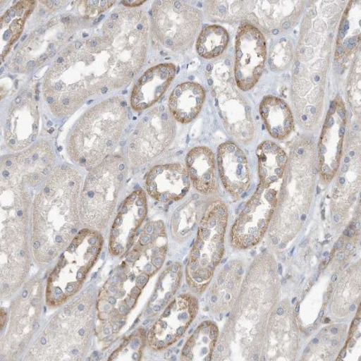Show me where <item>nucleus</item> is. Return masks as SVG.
Listing matches in <instances>:
<instances>
[{
  "instance_id": "37",
  "label": "nucleus",
  "mask_w": 361,
  "mask_h": 361,
  "mask_svg": "<svg viewBox=\"0 0 361 361\" xmlns=\"http://www.w3.org/2000/svg\"><path fill=\"white\" fill-rule=\"evenodd\" d=\"M336 257L338 260H343L345 259V255L343 252H338Z\"/></svg>"
},
{
  "instance_id": "31",
  "label": "nucleus",
  "mask_w": 361,
  "mask_h": 361,
  "mask_svg": "<svg viewBox=\"0 0 361 361\" xmlns=\"http://www.w3.org/2000/svg\"><path fill=\"white\" fill-rule=\"evenodd\" d=\"M293 59L291 42L283 37L272 47L270 54L271 67L274 71L286 70Z\"/></svg>"
},
{
  "instance_id": "19",
  "label": "nucleus",
  "mask_w": 361,
  "mask_h": 361,
  "mask_svg": "<svg viewBox=\"0 0 361 361\" xmlns=\"http://www.w3.org/2000/svg\"><path fill=\"white\" fill-rule=\"evenodd\" d=\"M197 300L180 295L167 306L147 334V341L154 350L166 349L185 334L197 312Z\"/></svg>"
},
{
  "instance_id": "17",
  "label": "nucleus",
  "mask_w": 361,
  "mask_h": 361,
  "mask_svg": "<svg viewBox=\"0 0 361 361\" xmlns=\"http://www.w3.org/2000/svg\"><path fill=\"white\" fill-rule=\"evenodd\" d=\"M40 128V113L31 93L23 92L13 101L6 114L4 140L14 152L27 149L34 143Z\"/></svg>"
},
{
  "instance_id": "18",
  "label": "nucleus",
  "mask_w": 361,
  "mask_h": 361,
  "mask_svg": "<svg viewBox=\"0 0 361 361\" xmlns=\"http://www.w3.org/2000/svg\"><path fill=\"white\" fill-rule=\"evenodd\" d=\"M346 130L347 111L343 99L337 97L329 109L319 140V169L326 182L334 178L340 166Z\"/></svg>"
},
{
  "instance_id": "16",
  "label": "nucleus",
  "mask_w": 361,
  "mask_h": 361,
  "mask_svg": "<svg viewBox=\"0 0 361 361\" xmlns=\"http://www.w3.org/2000/svg\"><path fill=\"white\" fill-rule=\"evenodd\" d=\"M147 201L144 190L137 189L121 203L109 233V252L113 256H124L133 247L137 231L146 220Z\"/></svg>"
},
{
  "instance_id": "54",
  "label": "nucleus",
  "mask_w": 361,
  "mask_h": 361,
  "mask_svg": "<svg viewBox=\"0 0 361 361\" xmlns=\"http://www.w3.org/2000/svg\"><path fill=\"white\" fill-rule=\"evenodd\" d=\"M324 255L325 257H327L329 254H328V252H325Z\"/></svg>"
},
{
  "instance_id": "32",
  "label": "nucleus",
  "mask_w": 361,
  "mask_h": 361,
  "mask_svg": "<svg viewBox=\"0 0 361 361\" xmlns=\"http://www.w3.org/2000/svg\"><path fill=\"white\" fill-rule=\"evenodd\" d=\"M145 335L144 331L137 330L132 334L127 340L124 341L123 345L119 347L117 350L113 353L112 356L109 357V360H115L118 355H127V353L131 354V360H140L142 351L144 349Z\"/></svg>"
},
{
  "instance_id": "11",
  "label": "nucleus",
  "mask_w": 361,
  "mask_h": 361,
  "mask_svg": "<svg viewBox=\"0 0 361 361\" xmlns=\"http://www.w3.org/2000/svg\"><path fill=\"white\" fill-rule=\"evenodd\" d=\"M28 228L1 225L0 231V295L11 298L27 280L31 263Z\"/></svg>"
},
{
  "instance_id": "52",
  "label": "nucleus",
  "mask_w": 361,
  "mask_h": 361,
  "mask_svg": "<svg viewBox=\"0 0 361 361\" xmlns=\"http://www.w3.org/2000/svg\"><path fill=\"white\" fill-rule=\"evenodd\" d=\"M336 279H337V276H336V275H334V279H333V282H334V281H335V280H336Z\"/></svg>"
},
{
  "instance_id": "42",
  "label": "nucleus",
  "mask_w": 361,
  "mask_h": 361,
  "mask_svg": "<svg viewBox=\"0 0 361 361\" xmlns=\"http://www.w3.org/2000/svg\"><path fill=\"white\" fill-rule=\"evenodd\" d=\"M283 314V309L279 308V310H277V314L282 315Z\"/></svg>"
},
{
  "instance_id": "2",
  "label": "nucleus",
  "mask_w": 361,
  "mask_h": 361,
  "mask_svg": "<svg viewBox=\"0 0 361 361\" xmlns=\"http://www.w3.org/2000/svg\"><path fill=\"white\" fill-rule=\"evenodd\" d=\"M82 176L69 166L54 167L32 205L30 244L38 266L49 265L80 232Z\"/></svg>"
},
{
  "instance_id": "33",
  "label": "nucleus",
  "mask_w": 361,
  "mask_h": 361,
  "mask_svg": "<svg viewBox=\"0 0 361 361\" xmlns=\"http://www.w3.org/2000/svg\"><path fill=\"white\" fill-rule=\"evenodd\" d=\"M360 63L357 59L356 66L354 67L353 73L350 77L349 88H348V96H349V102L353 111L357 115H360V99H361V87H360Z\"/></svg>"
},
{
  "instance_id": "48",
  "label": "nucleus",
  "mask_w": 361,
  "mask_h": 361,
  "mask_svg": "<svg viewBox=\"0 0 361 361\" xmlns=\"http://www.w3.org/2000/svg\"><path fill=\"white\" fill-rule=\"evenodd\" d=\"M273 243H274V244H277V243H279V240H277V238H276V240H275V238H274V240H273Z\"/></svg>"
},
{
  "instance_id": "45",
  "label": "nucleus",
  "mask_w": 361,
  "mask_h": 361,
  "mask_svg": "<svg viewBox=\"0 0 361 361\" xmlns=\"http://www.w3.org/2000/svg\"><path fill=\"white\" fill-rule=\"evenodd\" d=\"M299 309H300V305H298V306H296V308H295V312H296V314H298V312H299Z\"/></svg>"
},
{
  "instance_id": "15",
  "label": "nucleus",
  "mask_w": 361,
  "mask_h": 361,
  "mask_svg": "<svg viewBox=\"0 0 361 361\" xmlns=\"http://www.w3.org/2000/svg\"><path fill=\"white\" fill-rule=\"evenodd\" d=\"M267 61V42L262 32L250 23L238 28L235 42L234 76L238 89L247 92L262 75Z\"/></svg>"
},
{
  "instance_id": "35",
  "label": "nucleus",
  "mask_w": 361,
  "mask_h": 361,
  "mask_svg": "<svg viewBox=\"0 0 361 361\" xmlns=\"http://www.w3.org/2000/svg\"><path fill=\"white\" fill-rule=\"evenodd\" d=\"M145 233L148 235H153L154 233V224H148L146 226L144 230Z\"/></svg>"
},
{
  "instance_id": "51",
  "label": "nucleus",
  "mask_w": 361,
  "mask_h": 361,
  "mask_svg": "<svg viewBox=\"0 0 361 361\" xmlns=\"http://www.w3.org/2000/svg\"><path fill=\"white\" fill-rule=\"evenodd\" d=\"M309 351H310V348H308V349H306V350H305V353H309Z\"/></svg>"
},
{
  "instance_id": "8",
  "label": "nucleus",
  "mask_w": 361,
  "mask_h": 361,
  "mask_svg": "<svg viewBox=\"0 0 361 361\" xmlns=\"http://www.w3.org/2000/svg\"><path fill=\"white\" fill-rule=\"evenodd\" d=\"M21 288L19 295L13 300L8 318L1 326V359L15 360L39 328L38 321L43 308V283L39 277L35 276Z\"/></svg>"
},
{
  "instance_id": "44",
  "label": "nucleus",
  "mask_w": 361,
  "mask_h": 361,
  "mask_svg": "<svg viewBox=\"0 0 361 361\" xmlns=\"http://www.w3.org/2000/svg\"><path fill=\"white\" fill-rule=\"evenodd\" d=\"M324 312L321 311L320 314H319V319H321L322 317V316H324Z\"/></svg>"
},
{
  "instance_id": "13",
  "label": "nucleus",
  "mask_w": 361,
  "mask_h": 361,
  "mask_svg": "<svg viewBox=\"0 0 361 361\" xmlns=\"http://www.w3.org/2000/svg\"><path fill=\"white\" fill-rule=\"evenodd\" d=\"M209 85L225 130L241 143H250L255 134L252 111L232 82L231 72H214Z\"/></svg>"
},
{
  "instance_id": "29",
  "label": "nucleus",
  "mask_w": 361,
  "mask_h": 361,
  "mask_svg": "<svg viewBox=\"0 0 361 361\" xmlns=\"http://www.w3.org/2000/svg\"><path fill=\"white\" fill-rule=\"evenodd\" d=\"M230 42V35L221 25H208L200 34L196 49L205 59H214L224 53Z\"/></svg>"
},
{
  "instance_id": "22",
  "label": "nucleus",
  "mask_w": 361,
  "mask_h": 361,
  "mask_svg": "<svg viewBox=\"0 0 361 361\" xmlns=\"http://www.w3.org/2000/svg\"><path fill=\"white\" fill-rule=\"evenodd\" d=\"M218 166L222 183L232 195H243L250 186V170L243 151L232 142L218 149Z\"/></svg>"
},
{
  "instance_id": "26",
  "label": "nucleus",
  "mask_w": 361,
  "mask_h": 361,
  "mask_svg": "<svg viewBox=\"0 0 361 361\" xmlns=\"http://www.w3.org/2000/svg\"><path fill=\"white\" fill-rule=\"evenodd\" d=\"M257 18L261 27L269 30H286L298 21L302 11V1H262L257 2Z\"/></svg>"
},
{
  "instance_id": "9",
  "label": "nucleus",
  "mask_w": 361,
  "mask_h": 361,
  "mask_svg": "<svg viewBox=\"0 0 361 361\" xmlns=\"http://www.w3.org/2000/svg\"><path fill=\"white\" fill-rule=\"evenodd\" d=\"M151 19L159 43L166 49L178 51L185 50L195 40L202 15L188 3L166 0L154 3Z\"/></svg>"
},
{
  "instance_id": "6",
  "label": "nucleus",
  "mask_w": 361,
  "mask_h": 361,
  "mask_svg": "<svg viewBox=\"0 0 361 361\" xmlns=\"http://www.w3.org/2000/svg\"><path fill=\"white\" fill-rule=\"evenodd\" d=\"M102 35L112 60L130 85L147 60L149 24L146 12L137 8H119L103 23Z\"/></svg>"
},
{
  "instance_id": "47",
  "label": "nucleus",
  "mask_w": 361,
  "mask_h": 361,
  "mask_svg": "<svg viewBox=\"0 0 361 361\" xmlns=\"http://www.w3.org/2000/svg\"><path fill=\"white\" fill-rule=\"evenodd\" d=\"M346 355V350H343V353H341V357H344Z\"/></svg>"
},
{
  "instance_id": "25",
  "label": "nucleus",
  "mask_w": 361,
  "mask_h": 361,
  "mask_svg": "<svg viewBox=\"0 0 361 361\" xmlns=\"http://www.w3.org/2000/svg\"><path fill=\"white\" fill-rule=\"evenodd\" d=\"M259 112L271 137L285 140L292 133L295 121L288 103L275 96H267L260 103Z\"/></svg>"
},
{
  "instance_id": "53",
  "label": "nucleus",
  "mask_w": 361,
  "mask_h": 361,
  "mask_svg": "<svg viewBox=\"0 0 361 361\" xmlns=\"http://www.w3.org/2000/svg\"><path fill=\"white\" fill-rule=\"evenodd\" d=\"M279 273L282 274L281 265H279Z\"/></svg>"
},
{
  "instance_id": "55",
  "label": "nucleus",
  "mask_w": 361,
  "mask_h": 361,
  "mask_svg": "<svg viewBox=\"0 0 361 361\" xmlns=\"http://www.w3.org/2000/svg\"><path fill=\"white\" fill-rule=\"evenodd\" d=\"M330 322V320H329V319H326V320H325V322Z\"/></svg>"
},
{
  "instance_id": "39",
  "label": "nucleus",
  "mask_w": 361,
  "mask_h": 361,
  "mask_svg": "<svg viewBox=\"0 0 361 361\" xmlns=\"http://www.w3.org/2000/svg\"><path fill=\"white\" fill-rule=\"evenodd\" d=\"M218 285H222V283H224V277H222V276H219V279H218Z\"/></svg>"
},
{
  "instance_id": "24",
  "label": "nucleus",
  "mask_w": 361,
  "mask_h": 361,
  "mask_svg": "<svg viewBox=\"0 0 361 361\" xmlns=\"http://www.w3.org/2000/svg\"><path fill=\"white\" fill-rule=\"evenodd\" d=\"M186 167L195 188L203 195L214 192L217 186L214 154L209 148H192L186 157Z\"/></svg>"
},
{
  "instance_id": "41",
  "label": "nucleus",
  "mask_w": 361,
  "mask_h": 361,
  "mask_svg": "<svg viewBox=\"0 0 361 361\" xmlns=\"http://www.w3.org/2000/svg\"><path fill=\"white\" fill-rule=\"evenodd\" d=\"M233 288V282L230 281L228 283V289H232Z\"/></svg>"
},
{
  "instance_id": "10",
  "label": "nucleus",
  "mask_w": 361,
  "mask_h": 361,
  "mask_svg": "<svg viewBox=\"0 0 361 361\" xmlns=\"http://www.w3.org/2000/svg\"><path fill=\"white\" fill-rule=\"evenodd\" d=\"M176 137V122L170 111L161 106L147 112L132 132L128 145V159L141 166L162 154Z\"/></svg>"
},
{
  "instance_id": "3",
  "label": "nucleus",
  "mask_w": 361,
  "mask_h": 361,
  "mask_svg": "<svg viewBox=\"0 0 361 361\" xmlns=\"http://www.w3.org/2000/svg\"><path fill=\"white\" fill-rule=\"evenodd\" d=\"M90 286L51 318L32 345L27 359L82 360L95 333L96 296Z\"/></svg>"
},
{
  "instance_id": "38",
  "label": "nucleus",
  "mask_w": 361,
  "mask_h": 361,
  "mask_svg": "<svg viewBox=\"0 0 361 361\" xmlns=\"http://www.w3.org/2000/svg\"><path fill=\"white\" fill-rule=\"evenodd\" d=\"M353 248H354V245L353 243H348L346 245V250L348 251H351L353 250Z\"/></svg>"
},
{
  "instance_id": "46",
  "label": "nucleus",
  "mask_w": 361,
  "mask_h": 361,
  "mask_svg": "<svg viewBox=\"0 0 361 361\" xmlns=\"http://www.w3.org/2000/svg\"><path fill=\"white\" fill-rule=\"evenodd\" d=\"M217 350H218V351H220V353H221V351L224 350V348H222V346H219V347L217 348Z\"/></svg>"
},
{
  "instance_id": "1",
  "label": "nucleus",
  "mask_w": 361,
  "mask_h": 361,
  "mask_svg": "<svg viewBox=\"0 0 361 361\" xmlns=\"http://www.w3.org/2000/svg\"><path fill=\"white\" fill-rule=\"evenodd\" d=\"M112 68L102 35L68 45L44 76L43 95L51 113L56 118L72 115L90 97L111 92Z\"/></svg>"
},
{
  "instance_id": "21",
  "label": "nucleus",
  "mask_w": 361,
  "mask_h": 361,
  "mask_svg": "<svg viewBox=\"0 0 361 361\" xmlns=\"http://www.w3.org/2000/svg\"><path fill=\"white\" fill-rule=\"evenodd\" d=\"M176 73V68L173 63L158 64L147 70L132 90V109L135 111H145L159 102L175 78Z\"/></svg>"
},
{
  "instance_id": "28",
  "label": "nucleus",
  "mask_w": 361,
  "mask_h": 361,
  "mask_svg": "<svg viewBox=\"0 0 361 361\" xmlns=\"http://www.w3.org/2000/svg\"><path fill=\"white\" fill-rule=\"evenodd\" d=\"M259 163L260 185L271 188V185L282 178L288 164V157L282 148L271 141L261 144L257 150Z\"/></svg>"
},
{
  "instance_id": "43",
  "label": "nucleus",
  "mask_w": 361,
  "mask_h": 361,
  "mask_svg": "<svg viewBox=\"0 0 361 361\" xmlns=\"http://www.w3.org/2000/svg\"><path fill=\"white\" fill-rule=\"evenodd\" d=\"M331 333H334V334H336L338 333V329L337 328L331 329Z\"/></svg>"
},
{
  "instance_id": "23",
  "label": "nucleus",
  "mask_w": 361,
  "mask_h": 361,
  "mask_svg": "<svg viewBox=\"0 0 361 361\" xmlns=\"http://www.w3.org/2000/svg\"><path fill=\"white\" fill-rule=\"evenodd\" d=\"M206 98L205 90L195 82H183L169 97V111L180 123L192 121L201 112Z\"/></svg>"
},
{
  "instance_id": "12",
  "label": "nucleus",
  "mask_w": 361,
  "mask_h": 361,
  "mask_svg": "<svg viewBox=\"0 0 361 361\" xmlns=\"http://www.w3.org/2000/svg\"><path fill=\"white\" fill-rule=\"evenodd\" d=\"M76 27L77 19L71 16L51 18L43 27L28 35L27 39L12 57L9 68L18 72L27 73L41 66L56 53L68 35Z\"/></svg>"
},
{
  "instance_id": "5",
  "label": "nucleus",
  "mask_w": 361,
  "mask_h": 361,
  "mask_svg": "<svg viewBox=\"0 0 361 361\" xmlns=\"http://www.w3.org/2000/svg\"><path fill=\"white\" fill-rule=\"evenodd\" d=\"M104 238L101 231L85 228L80 231L66 250L58 256L44 288L45 304L60 307L78 295L101 256Z\"/></svg>"
},
{
  "instance_id": "49",
  "label": "nucleus",
  "mask_w": 361,
  "mask_h": 361,
  "mask_svg": "<svg viewBox=\"0 0 361 361\" xmlns=\"http://www.w3.org/2000/svg\"><path fill=\"white\" fill-rule=\"evenodd\" d=\"M355 322L356 325H359L360 324V319H356L355 322Z\"/></svg>"
},
{
  "instance_id": "36",
  "label": "nucleus",
  "mask_w": 361,
  "mask_h": 361,
  "mask_svg": "<svg viewBox=\"0 0 361 361\" xmlns=\"http://www.w3.org/2000/svg\"><path fill=\"white\" fill-rule=\"evenodd\" d=\"M343 240H338L337 243L335 244L334 250H338V248H341L343 247Z\"/></svg>"
},
{
  "instance_id": "30",
  "label": "nucleus",
  "mask_w": 361,
  "mask_h": 361,
  "mask_svg": "<svg viewBox=\"0 0 361 361\" xmlns=\"http://www.w3.org/2000/svg\"><path fill=\"white\" fill-rule=\"evenodd\" d=\"M252 1H209L205 11L208 18L217 22H234L252 9Z\"/></svg>"
},
{
  "instance_id": "20",
  "label": "nucleus",
  "mask_w": 361,
  "mask_h": 361,
  "mask_svg": "<svg viewBox=\"0 0 361 361\" xmlns=\"http://www.w3.org/2000/svg\"><path fill=\"white\" fill-rule=\"evenodd\" d=\"M190 185L188 171L180 164L154 166L146 180L148 195L160 202L179 201L188 193Z\"/></svg>"
},
{
  "instance_id": "50",
  "label": "nucleus",
  "mask_w": 361,
  "mask_h": 361,
  "mask_svg": "<svg viewBox=\"0 0 361 361\" xmlns=\"http://www.w3.org/2000/svg\"><path fill=\"white\" fill-rule=\"evenodd\" d=\"M318 343V338H314V341H312V343Z\"/></svg>"
},
{
  "instance_id": "40",
  "label": "nucleus",
  "mask_w": 361,
  "mask_h": 361,
  "mask_svg": "<svg viewBox=\"0 0 361 361\" xmlns=\"http://www.w3.org/2000/svg\"><path fill=\"white\" fill-rule=\"evenodd\" d=\"M307 243H308V240H307V238H306V240H305V241H302V243L300 244V246L305 247L306 245H307Z\"/></svg>"
},
{
  "instance_id": "27",
  "label": "nucleus",
  "mask_w": 361,
  "mask_h": 361,
  "mask_svg": "<svg viewBox=\"0 0 361 361\" xmlns=\"http://www.w3.org/2000/svg\"><path fill=\"white\" fill-rule=\"evenodd\" d=\"M37 3L31 0H23L11 6L1 18V56L5 59L13 45L18 40L24 29L25 22L33 12Z\"/></svg>"
},
{
  "instance_id": "4",
  "label": "nucleus",
  "mask_w": 361,
  "mask_h": 361,
  "mask_svg": "<svg viewBox=\"0 0 361 361\" xmlns=\"http://www.w3.org/2000/svg\"><path fill=\"white\" fill-rule=\"evenodd\" d=\"M127 102L112 97L83 113L68 140L67 152L73 163L94 167L111 157L128 123Z\"/></svg>"
},
{
  "instance_id": "14",
  "label": "nucleus",
  "mask_w": 361,
  "mask_h": 361,
  "mask_svg": "<svg viewBox=\"0 0 361 361\" xmlns=\"http://www.w3.org/2000/svg\"><path fill=\"white\" fill-rule=\"evenodd\" d=\"M56 156L49 142L38 141L22 152L2 157L0 183L40 185L53 172Z\"/></svg>"
},
{
  "instance_id": "7",
  "label": "nucleus",
  "mask_w": 361,
  "mask_h": 361,
  "mask_svg": "<svg viewBox=\"0 0 361 361\" xmlns=\"http://www.w3.org/2000/svg\"><path fill=\"white\" fill-rule=\"evenodd\" d=\"M127 173V163L121 157H109L90 171L80 202V218L87 228L102 231L111 224Z\"/></svg>"
},
{
  "instance_id": "34",
  "label": "nucleus",
  "mask_w": 361,
  "mask_h": 361,
  "mask_svg": "<svg viewBox=\"0 0 361 361\" xmlns=\"http://www.w3.org/2000/svg\"><path fill=\"white\" fill-rule=\"evenodd\" d=\"M80 4L82 6L83 15L87 17H96L101 13L108 11L109 8L116 4V1H85L80 2Z\"/></svg>"
}]
</instances>
